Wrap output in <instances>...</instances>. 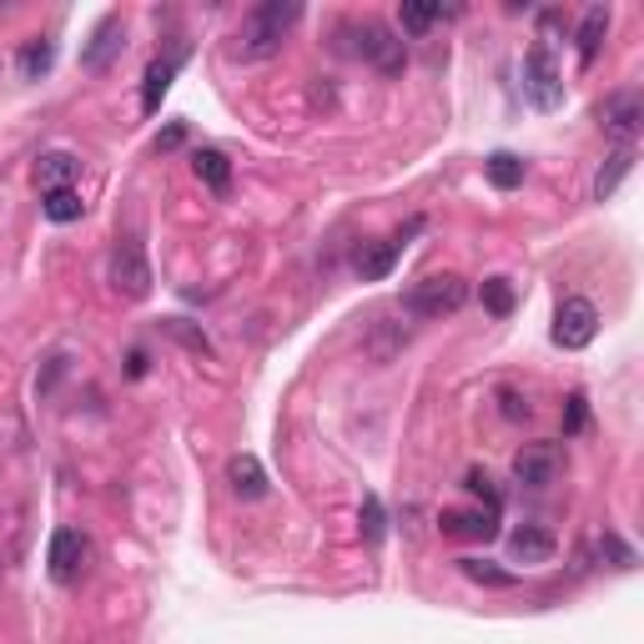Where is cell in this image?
Here are the masks:
<instances>
[{
	"label": "cell",
	"mask_w": 644,
	"mask_h": 644,
	"mask_svg": "<svg viewBox=\"0 0 644 644\" xmlns=\"http://www.w3.org/2000/svg\"><path fill=\"white\" fill-rule=\"evenodd\" d=\"M297 21H303V5H297V0H263V5L242 21L238 56L242 61H267V56H277Z\"/></svg>",
	"instance_id": "obj_1"
},
{
	"label": "cell",
	"mask_w": 644,
	"mask_h": 644,
	"mask_svg": "<svg viewBox=\"0 0 644 644\" xmlns=\"http://www.w3.org/2000/svg\"><path fill=\"white\" fill-rule=\"evenodd\" d=\"M463 303H469V282L453 272L423 277V282H413V292H408V313L413 317H448V313H459Z\"/></svg>",
	"instance_id": "obj_2"
},
{
	"label": "cell",
	"mask_w": 644,
	"mask_h": 644,
	"mask_svg": "<svg viewBox=\"0 0 644 644\" xmlns=\"http://www.w3.org/2000/svg\"><path fill=\"white\" fill-rule=\"evenodd\" d=\"M353 36H357L353 51L363 56V61H373V66L382 71V76H398V71L408 66V46L398 40V31H388L382 21H363V26H357Z\"/></svg>",
	"instance_id": "obj_3"
},
{
	"label": "cell",
	"mask_w": 644,
	"mask_h": 644,
	"mask_svg": "<svg viewBox=\"0 0 644 644\" xmlns=\"http://www.w3.org/2000/svg\"><path fill=\"white\" fill-rule=\"evenodd\" d=\"M524 96L539 106V111H559V106H564V81H559V71H554L544 46H534L524 61Z\"/></svg>",
	"instance_id": "obj_4"
},
{
	"label": "cell",
	"mask_w": 644,
	"mask_h": 644,
	"mask_svg": "<svg viewBox=\"0 0 644 644\" xmlns=\"http://www.w3.org/2000/svg\"><path fill=\"white\" fill-rule=\"evenodd\" d=\"M594 332H599V313H594L590 297H564L554 313V342L559 348H590Z\"/></svg>",
	"instance_id": "obj_5"
},
{
	"label": "cell",
	"mask_w": 644,
	"mask_h": 644,
	"mask_svg": "<svg viewBox=\"0 0 644 644\" xmlns=\"http://www.w3.org/2000/svg\"><path fill=\"white\" fill-rule=\"evenodd\" d=\"M111 288H117L121 297H132V303H142L146 292H151V267H146L136 242H121L117 257H111Z\"/></svg>",
	"instance_id": "obj_6"
},
{
	"label": "cell",
	"mask_w": 644,
	"mask_h": 644,
	"mask_svg": "<svg viewBox=\"0 0 644 644\" xmlns=\"http://www.w3.org/2000/svg\"><path fill=\"white\" fill-rule=\"evenodd\" d=\"M559 474V448L554 443H524V453L513 459V478L528 488H549Z\"/></svg>",
	"instance_id": "obj_7"
},
{
	"label": "cell",
	"mask_w": 644,
	"mask_h": 644,
	"mask_svg": "<svg viewBox=\"0 0 644 644\" xmlns=\"http://www.w3.org/2000/svg\"><path fill=\"white\" fill-rule=\"evenodd\" d=\"M81 569H86V539L76 528H56L51 539V579L56 584H76Z\"/></svg>",
	"instance_id": "obj_8"
},
{
	"label": "cell",
	"mask_w": 644,
	"mask_h": 644,
	"mask_svg": "<svg viewBox=\"0 0 644 644\" xmlns=\"http://www.w3.org/2000/svg\"><path fill=\"white\" fill-rule=\"evenodd\" d=\"M121 46H126V26H121L117 15H106L101 26H96L92 46L81 51V66H86V71H106V66H111V56H117Z\"/></svg>",
	"instance_id": "obj_9"
},
{
	"label": "cell",
	"mask_w": 644,
	"mask_h": 644,
	"mask_svg": "<svg viewBox=\"0 0 644 644\" xmlns=\"http://www.w3.org/2000/svg\"><path fill=\"white\" fill-rule=\"evenodd\" d=\"M599 121H605L615 136H634V132H640V121H644L640 92H615L605 106H599Z\"/></svg>",
	"instance_id": "obj_10"
},
{
	"label": "cell",
	"mask_w": 644,
	"mask_h": 644,
	"mask_svg": "<svg viewBox=\"0 0 644 644\" xmlns=\"http://www.w3.org/2000/svg\"><path fill=\"white\" fill-rule=\"evenodd\" d=\"M398 252H403V238H393V242H368V247H357V257H353L357 277H363V282H382V277L393 272Z\"/></svg>",
	"instance_id": "obj_11"
},
{
	"label": "cell",
	"mask_w": 644,
	"mask_h": 644,
	"mask_svg": "<svg viewBox=\"0 0 644 644\" xmlns=\"http://www.w3.org/2000/svg\"><path fill=\"white\" fill-rule=\"evenodd\" d=\"M630 171H634V146L624 142L619 151H609V157H605V167L594 171V202H609V197H615L619 182H624Z\"/></svg>",
	"instance_id": "obj_12"
},
{
	"label": "cell",
	"mask_w": 644,
	"mask_h": 644,
	"mask_svg": "<svg viewBox=\"0 0 644 644\" xmlns=\"http://www.w3.org/2000/svg\"><path fill=\"white\" fill-rule=\"evenodd\" d=\"M227 478H232V494H238V499H263L267 494V474L252 453H238V459L227 463Z\"/></svg>",
	"instance_id": "obj_13"
},
{
	"label": "cell",
	"mask_w": 644,
	"mask_h": 644,
	"mask_svg": "<svg viewBox=\"0 0 644 644\" xmlns=\"http://www.w3.org/2000/svg\"><path fill=\"white\" fill-rule=\"evenodd\" d=\"M509 549H513V559H524V564H544L554 554V534L539 524H524L509 534Z\"/></svg>",
	"instance_id": "obj_14"
},
{
	"label": "cell",
	"mask_w": 644,
	"mask_h": 644,
	"mask_svg": "<svg viewBox=\"0 0 644 644\" xmlns=\"http://www.w3.org/2000/svg\"><path fill=\"white\" fill-rule=\"evenodd\" d=\"M605 31H609V5H590L584 21H579V61L584 66H594V56L605 46Z\"/></svg>",
	"instance_id": "obj_15"
},
{
	"label": "cell",
	"mask_w": 644,
	"mask_h": 644,
	"mask_svg": "<svg viewBox=\"0 0 644 644\" xmlns=\"http://www.w3.org/2000/svg\"><path fill=\"white\" fill-rule=\"evenodd\" d=\"M443 534H459V539H494V513H463V509H448L443 519Z\"/></svg>",
	"instance_id": "obj_16"
},
{
	"label": "cell",
	"mask_w": 644,
	"mask_h": 644,
	"mask_svg": "<svg viewBox=\"0 0 644 644\" xmlns=\"http://www.w3.org/2000/svg\"><path fill=\"white\" fill-rule=\"evenodd\" d=\"M171 76H177V61H151V66H146V86H142V111L146 117H157V106H161V96H167Z\"/></svg>",
	"instance_id": "obj_17"
},
{
	"label": "cell",
	"mask_w": 644,
	"mask_h": 644,
	"mask_svg": "<svg viewBox=\"0 0 644 644\" xmlns=\"http://www.w3.org/2000/svg\"><path fill=\"white\" fill-rule=\"evenodd\" d=\"M488 182L499 186V192H513V186H524V161L513 157V151H494V157L484 161Z\"/></svg>",
	"instance_id": "obj_18"
},
{
	"label": "cell",
	"mask_w": 644,
	"mask_h": 644,
	"mask_svg": "<svg viewBox=\"0 0 644 644\" xmlns=\"http://www.w3.org/2000/svg\"><path fill=\"white\" fill-rule=\"evenodd\" d=\"M40 211H46L51 222H76L81 211H86V202H81V192H76V186H56V192H46Z\"/></svg>",
	"instance_id": "obj_19"
},
{
	"label": "cell",
	"mask_w": 644,
	"mask_h": 644,
	"mask_svg": "<svg viewBox=\"0 0 644 644\" xmlns=\"http://www.w3.org/2000/svg\"><path fill=\"white\" fill-rule=\"evenodd\" d=\"M192 167H197V177L211 186V192H227V186H232V161H227L222 151H197Z\"/></svg>",
	"instance_id": "obj_20"
},
{
	"label": "cell",
	"mask_w": 644,
	"mask_h": 644,
	"mask_svg": "<svg viewBox=\"0 0 644 644\" xmlns=\"http://www.w3.org/2000/svg\"><path fill=\"white\" fill-rule=\"evenodd\" d=\"M71 177H76V157H66V151H51V157H40L36 182L46 186V192H56V186H71Z\"/></svg>",
	"instance_id": "obj_21"
},
{
	"label": "cell",
	"mask_w": 644,
	"mask_h": 644,
	"mask_svg": "<svg viewBox=\"0 0 644 644\" xmlns=\"http://www.w3.org/2000/svg\"><path fill=\"white\" fill-rule=\"evenodd\" d=\"M51 61H56L51 40H26V46H21V76L26 81H40L46 71H51Z\"/></svg>",
	"instance_id": "obj_22"
},
{
	"label": "cell",
	"mask_w": 644,
	"mask_h": 644,
	"mask_svg": "<svg viewBox=\"0 0 644 644\" xmlns=\"http://www.w3.org/2000/svg\"><path fill=\"white\" fill-rule=\"evenodd\" d=\"M484 307L494 317H509L513 313V288H509V277H488L484 282Z\"/></svg>",
	"instance_id": "obj_23"
},
{
	"label": "cell",
	"mask_w": 644,
	"mask_h": 644,
	"mask_svg": "<svg viewBox=\"0 0 644 644\" xmlns=\"http://www.w3.org/2000/svg\"><path fill=\"white\" fill-rule=\"evenodd\" d=\"M459 564H463V574L474 579V584H494V590H509V584H513L509 569H494V564H484V559H459Z\"/></svg>",
	"instance_id": "obj_24"
},
{
	"label": "cell",
	"mask_w": 644,
	"mask_h": 644,
	"mask_svg": "<svg viewBox=\"0 0 644 644\" xmlns=\"http://www.w3.org/2000/svg\"><path fill=\"white\" fill-rule=\"evenodd\" d=\"M398 21H403V31H413V36H423V31L438 21V5H423V0H408L403 11H398Z\"/></svg>",
	"instance_id": "obj_25"
},
{
	"label": "cell",
	"mask_w": 644,
	"mask_h": 644,
	"mask_svg": "<svg viewBox=\"0 0 644 644\" xmlns=\"http://www.w3.org/2000/svg\"><path fill=\"white\" fill-rule=\"evenodd\" d=\"M357 524H363V539H368V544H378V539H382V503H378V494H363Z\"/></svg>",
	"instance_id": "obj_26"
},
{
	"label": "cell",
	"mask_w": 644,
	"mask_h": 644,
	"mask_svg": "<svg viewBox=\"0 0 644 644\" xmlns=\"http://www.w3.org/2000/svg\"><path fill=\"white\" fill-rule=\"evenodd\" d=\"M167 332L171 338H182L192 353H211V342H207V332H197V328H186V317H171L167 323Z\"/></svg>",
	"instance_id": "obj_27"
},
{
	"label": "cell",
	"mask_w": 644,
	"mask_h": 644,
	"mask_svg": "<svg viewBox=\"0 0 644 644\" xmlns=\"http://www.w3.org/2000/svg\"><path fill=\"white\" fill-rule=\"evenodd\" d=\"M599 554H609V559H619V569H634V549H624V544H619L615 534H605V539H599Z\"/></svg>",
	"instance_id": "obj_28"
},
{
	"label": "cell",
	"mask_w": 644,
	"mask_h": 644,
	"mask_svg": "<svg viewBox=\"0 0 644 644\" xmlns=\"http://www.w3.org/2000/svg\"><path fill=\"white\" fill-rule=\"evenodd\" d=\"M584 423H590V408H584V398H569V418H564V428L569 434H579V428H584Z\"/></svg>",
	"instance_id": "obj_29"
}]
</instances>
